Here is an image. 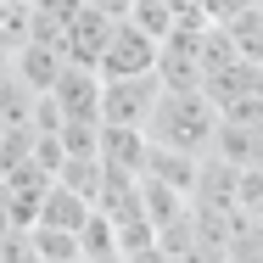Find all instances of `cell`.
Returning a JSON list of instances; mask_svg holds the SVG:
<instances>
[{"label": "cell", "mask_w": 263, "mask_h": 263, "mask_svg": "<svg viewBox=\"0 0 263 263\" xmlns=\"http://www.w3.org/2000/svg\"><path fill=\"white\" fill-rule=\"evenodd\" d=\"M152 67H157V40H152L140 23L112 17L106 45H101V56H96V73H101V79H129V73H152Z\"/></svg>", "instance_id": "obj_2"}, {"label": "cell", "mask_w": 263, "mask_h": 263, "mask_svg": "<svg viewBox=\"0 0 263 263\" xmlns=\"http://www.w3.org/2000/svg\"><path fill=\"white\" fill-rule=\"evenodd\" d=\"M79 6H90V11H101V17H123L135 0H79Z\"/></svg>", "instance_id": "obj_13"}, {"label": "cell", "mask_w": 263, "mask_h": 263, "mask_svg": "<svg viewBox=\"0 0 263 263\" xmlns=\"http://www.w3.org/2000/svg\"><path fill=\"white\" fill-rule=\"evenodd\" d=\"M90 218V202L79 196V191H67V185H45V196H40V213H34V224H51V230H73L79 235V224Z\"/></svg>", "instance_id": "obj_8"}, {"label": "cell", "mask_w": 263, "mask_h": 263, "mask_svg": "<svg viewBox=\"0 0 263 263\" xmlns=\"http://www.w3.org/2000/svg\"><path fill=\"white\" fill-rule=\"evenodd\" d=\"M28 40V0H0V56Z\"/></svg>", "instance_id": "obj_11"}, {"label": "cell", "mask_w": 263, "mask_h": 263, "mask_svg": "<svg viewBox=\"0 0 263 263\" xmlns=\"http://www.w3.org/2000/svg\"><path fill=\"white\" fill-rule=\"evenodd\" d=\"M90 263H129L123 252H106V258H90Z\"/></svg>", "instance_id": "obj_14"}, {"label": "cell", "mask_w": 263, "mask_h": 263, "mask_svg": "<svg viewBox=\"0 0 263 263\" xmlns=\"http://www.w3.org/2000/svg\"><path fill=\"white\" fill-rule=\"evenodd\" d=\"M106 28H112V17L90 11V6H73L67 23H62V56L79 62V67H96V56L106 45Z\"/></svg>", "instance_id": "obj_5"}, {"label": "cell", "mask_w": 263, "mask_h": 263, "mask_svg": "<svg viewBox=\"0 0 263 263\" xmlns=\"http://www.w3.org/2000/svg\"><path fill=\"white\" fill-rule=\"evenodd\" d=\"M51 106L62 118H84V123H101V73L96 67H79V62H62L56 84L45 90Z\"/></svg>", "instance_id": "obj_4"}, {"label": "cell", "mask_w": 263, "mask_h": 263, "mask_svg": "<svg viewBox=\"0 0 263 263\" xmlns=\"http://www.w3.org/2000/svg\"><path fill=\"white\" fill-rule=\"evenodd\" d=\"M0 263H40V252H34V235H28V224H11V230L0 235Z\"/></svg>", "instance_id": "obj_12"}, {"label": "cell", "mask_w": 263, "mask_h": 263, "mask_svg": "<svg viewBox=\"0 0 263 263\" xmlns=\"http://www.w3.org/2000/svg\"><path fill=\"white\" fill-rule=\"evenodd\" d=\"M34 6H51V0H34Z\"/></svg>", "instance_id": "obj_15"}, {"label": "cell", "mask_w": 263, "mask_h": 263, "mask_svg": "<svg viewBox=\"0 0 263 263\" xmlns=\"http://www.w3.org/2000/svg\"><path fill=\"white\" fill-rule=\"evenodd\" d=\"M157 96H162L157 73H129V79H101V123H123V129H146V118H152Z\"/></svg>", "instance_id": "obj_3"}, {"label": "cell", "mask_w": 263, "mask_h": 263, "mask_svg": "<svg viewBox=\"0 0 263 263\" xmlns=\"http://www.w3.org/2000/svg\"><path fill=\"white\" fill-rule=\"evenodd\" d=\"M213 129H218V106L202 90H162L157 106H152V118H146V140L174 146L185 157H208Z\"/></svg>", "instance_id": "obj_1"}, {"label": "cell", "mask_w": 263, "mask_h": 263, "mask_svg": "<svg viewBox=\"0 0 263 263\" xmlns=\"http://www.w3.org/2000/svg\"><path fill=\"white\" fill-rule=\"evenodd\" d=\"M146 129H123V123H101V168H118V174H140L146 162Z\"/></svg>", "instance_id": "obj_7"}, {"label": "cell", "mask_w": 263, "mask_h": 263, "mask_svg": "<svg viewBox=\"0 0 263 263\" xmlns=\"http://www.w3.org/2000/svg\"><path fill=\"white\" fill-rule=\"evenodd\" d=\"M6 62H11V73H17V79H23V84H28L34 96H45V90L56 84V73H62V62H67V56L56 51V45L23 40V45H17V51L6 56Z\"/></svg>", "instance_id": "obj_6"}, {"label": "cell", "mask_w": 263, "mask_h": 263, "mask_svg": "<svg viewBox=\"0 0 263 263\" xmlns=\"http://www.w3.org/2000/svg\"><path fill=\"white\" fill-rule=\"evenodd\" d=\"M40 263H79V235L73 230H51V224H28Z\"/></svg>", "instance_id": "obj_10"}, {"label": "cell", "mask_w": 263, "mask_h": 263, "mask_svg": "<svg viewBox=\"0 0 263 263\" xmlns=\"http://www.w3.org/2000/svg\"><path fill=\"white\" fill-rule=\"evenodd\" d=\"M106 252H118L112 218H106L101 208H90V218L79 224V263H90V258H106Z\"/></svg>", "instance_id": "obj_9"}]
</instances>
